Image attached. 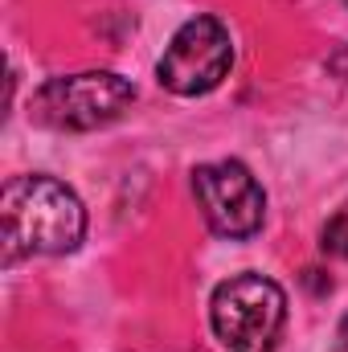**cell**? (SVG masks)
Segmentation results:
<instances>
[{"label":"cell","mask_w":348,"mask_h":352,"mask_svg":"<svg viewBox=\"0 0 348 352\" xmlns=\"http://www.w3.org/2000/svg\"><path fill=\"white\" fill-rule=\"evenodd\" d=\"M213 336L230 352H274L287 324V291L266 274H234L209 299Z\"/></svg>","instance_id":"2"},{"label":"cell","mask_w":348,"mask_h":352,"mask_svg":"<svg viewBox=\"0 0 348 352\" xmlns=\"http://www.w3.org/2000/svg\"><path fill=\"white\" fill-rule=\"evenodd\" d=\"M4 263L33 254H70L87 238V209L74 188L54 176H12L0 192Z\"/></svg>","instance_id":"1"},{"label":"cell","mask_w":348,"mask_h":352,"mask_svg":"<svg viewBox=\"0 0 348 352\" xmlns=\"http://www.w3.org/2000/svg\"><path fill=\"white\" fill-rule=\"evenodd\" d=\"M328 74H332V78L348 90V45H345V50H336V54L328 58Z\"/></svg>","instance_id":"7"},{"label":"cell","mask_w":348,"mask_h":352,"mask_svg":"<svg viewBox=\"0 0 348 352\" xmlns=\"http://www.w3.org/2000/svg\"><path fill=\"white\" fill-rule=\"evenodd\" d=\"M340 349L348 352V316H345V320H340Z\"/></svg>","instance_id":"8"},{"label":"cell","mask_w":348,"mask_h":352,"mask_svg":"<svg viewBox=\"0 0 348 352\" xmlns=\"http://www.w3.org/2000/svg\"><path fill=\"white\" fill-rule=\"evenodd\" d=\"M320 250H324L328 258H345L348 263V201L324 221V230H320Z\"/></svg>","instance_id":"6"},{"label":"cell","mask_w":348,"mask_h":352,"mask_svg":"<svg viewBox=\"0 0 348 352\" xmlns=\"http://www.w3.org/2000/svg\"><path fill=\"white\" fill-rule=\"evenodd\" d=\"M135 102L131 78L115 70H83V74H62L33 90L29 115L41 127L54 131H98Z\"/></svg>","instance_id":"3"},{"label":"cell","mask_w":348,"mask_h":352,"mask_svg":"<svg viewBox=\"0 0 348 352\" xmlns=\"http://www.w3.org/2000/svg\"><path fill=\"white\" fill-rule=\"evenodd\" d=\"M230 66H234L230 29L217 16H193L173 33L168 50L156 66V78L164 90H173L180 98H197V94H209L221 87Z\"/></svg>","instance_id":"4"},{"label":"cell","mask_w":348,"mask_h":352,"mask_svg":"<svg viewBox=\"0 0 348 352\" xmlns=\"http://www.w3.org/2000/svg\"><path fill=\"white\" fill-rule=\"evenodd\" d=\"M193 197L205 217V226L230 242L254 238L266 217V192L254 180V173L242 160H217L201 164L193 173Z\"/></svg>","instance_id":"5"}]
</instances>
